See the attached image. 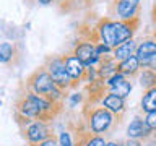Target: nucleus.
Instances as JSON below:
<instances>
[{"label":"nucleus","mask_w":156,"mask_h":146,"mask_svg":"<svg viewBox=\"0 0 156 146\" xmlns=\"http://www.w3.org/2000/svg\"><path fill=\"white\" fill-rule=\"evenodd\" d=\"M153 140H154V141H156V133H154V136H153Z\"/></svg>","instance_id":"c756f323"},{"label":"nucleus","mask_w":156,"mask_h":146,"mask_svg":"<svg viewBox=\"0 0 156 146\" xmlns=\"http://www.w3.org/2000/svg\"><path fill=\"white\" fill-rule=\"evenodd\" d=\"M60 2H63V0H60Z\"/></svg>","instance_id":"473e14b6"},{"label":"nucleus","mask_w":156,"mask_h":146,"mask_svg":"<svg viewBox=\"0 0 156 146\" xmlns=\"http://www.w3.org/2000/svg\"><path fill=\"white\" fill-rule=\"evenodd\" d=\"M140 19H132V21H120V19H101L96 28V34L99 42L109 46L111 49H115L122 42L129 41L136 31Z\"/></svg>","instance_id":"f257e3e1"},{"label":"nucleus","mask_w":156,"mask_h":146,"mask_svg":"<svg viewBox=\"0 0 156 146\" xmlns=\"http://www.w3.org/2000/svg\"><path fill=\"white\" fill-rule=\"evenodd\" d=\"M151 130L148 125L145 123V120H141V119H135V120H132L129 127H127V135H129V138L132 140H146V138H150V135H151Z\"/></svg>","instance_id":"9b49d317"},{"label":"nucleus","mask_w":156,"mask_h":146,"mask_svg":"<svg viewBox=\"0 0 156 146\" xmlns=\"http://www.w3.org/2000/svg\"><path fill=\"white\" fill-rule=\"evenodd\" d=\"M37 2L41 3V5H49V3H52L54 0H37Z\"/></svg>","instance_id":"bb28decb"},{"label":"nucleus","mask_w":156,"mask_h":146,"mask_svg":"<svg viewBox=\"0 0 156 146\" xmlns=\"http://www.w3.org/2000/svg\"><path fill=\"white\" fill-rule=\"evenodd\" d=\"M140 0H115V13L120 21H132L138 18Z\"/></svg>","instance_id":"9d476101"},{"label":"nucleus","mask_w":156,"mask_h":146,"mask_svg":"<svg viewBox=\"0 0 156 146\" xmlns=\"http://www.w3.org/2000/svg\"><path fill=\"white\" fill-rule=\"evenodd\" d=\"M156 54V41H145L136 46L135 49V57L140 62V65L146 67V63L151 57Z\"/></svg>","instance_id":"ddd939ff"},{"label":"nucleus","mask_w":156,"mask_h":146,"mask_svg":"<svg viewBox=\"0 0 156 146\" xmlns=\"http://www.w3.org/2000/svg\"><path fill=\"white\" fill-rule=\"evenodd\" d=\"M58 146H73L68 131H62L60 133V136H58Z\"/></svg>","instance_id":"412c9836"},{"label":"nucleus","mask_w":156,"mask_h":146,"mask_svg":"<svg viewBox=\"0 0 156 146\" xmlns=\"http://www.w3.org/2000/svg\"><path fill=\"white\" fill-rule=\"evenodd\" d=\"M124 146H143V143H141L140 140H132V138H129V140L125 141Z\"/></svg>","instance_id":"393cba45"},{"label":"nucleus","mask_w":156,"mask_h":146,"mask_svg":"<svg viewBox=\"0 0 156 146\" xmlns=\"http://www.w3.org/2000/svg\"><path fill=\"white\" fill-rule=\"evenodd\" d=\"M106 146H124V144H119V143H114V141H111V143H106Z\"/></svg>","instance_id":"c85d7f7f"},{"label":"nucleus","mask_w":156,"mask_h":146,"mask_svg":"<svg viewBox=\"0 0 156 146\" xmlns=\"http://www.w3.org/2000/svg\"><path fill=\"white\" fill-rule=\"evenodd\" d=\"M151 16H153V21L156 23V3L153 5V13H151Z\"/></svg>","instance_id":"cd10ccee"},{"label":"nucleus","mask_w":156,"mask_h":146,"mask_svg":"<svg viewBox=\"0 0 156 146\" xmlns=\"http://www.w3.org/2000/svg\"><path fill=\"white\" fill-rule=\"evenodd\" d=\"M85 2H90V0H85Z\"/></svg>","instance_id":"2f4dec72"},{"label":"nucleus","mask_w":156,"mask_h":146,"mask_svg":"<svg viewBox=\"0 0 156 146\" xmlns=\"http://www.w3.org/2000/svg\"><path fill=\"white\" fill-rule=\"evenodd\" d=\"M145 123L150 127L151 130H156V110H153V112H148V114L145 115Z\"/></svg>","instance_id":"aec40b11"},{"label":"nucleus","mask_w":156,"mask_h":146,"mask_svg":"<svg viewBox=\"0 0 156 146\" xmlns=\"http://www.w3.org/2000/svg\"><path fill=\"white\" fill-rule=\"evenodd\" d=\"M24 136H26L28 143L34 146V144L42 143L44 140L51 138L52 133L46 120H34L24 128Z\"/></svg>","instance_id":"423d86ee"},{"label":"nucleus","mask_w":156,"mask_h":146,"mask_svg":"<svg viewBox=\"0 0 156 146\" xmlns=\"http://www.w3.org/2000/svg\"><path fill=\"white\" fill-rule=\"evenodd\" d=\"M0 107H2V99H0Z\"/></svg>","instance_id":"7c9ffc66"},{"label":"nucleus","mask_w":156,"mask_h":146,"mask_svg":"<svg viewBox=\"0 0 156 146\" xmlns=\"http://www.w3.org/2000/svg\"><path fill=\"white\" fill-rule=\"evenodd\" d=\"M76 146H106V140L101 135H96L90 131V133H83L80 136Z\"/></svg>","instance_id":"f3484780"},{"label":"nucleus","mask_w":156,"mask_h":146,"mask_svg":"<svg viewBox=\"0 0 156 146\" xmlns=\"http://www.w3.org/2000/svg\"><path fill=\"white\" fill-rule=\"evenodd\" d=\"M135 49H136V42L133 39H129V41L122 42L120 46H117L115 49H112V58L115 62L125 60V58L135 55Z\"/></svg>","instance_id":"4468645a"},{"label":"nucleus","mask_w":156,"mask_h":146,"mask_svg":"<svg viewBox=\"0 0 156 146\" xmlns=\"http://www.w3.org/2000/svg\"><path fill=\"white\" fill-rule=\"evenodd\" d=\"M16 49L12 42H0V63H8L15 57Z\"/></svg>","instance_id":"6ab92c4d"},{"label":"nucleus","mask_w":156,"mask_h":146,"mask_svg":"<svg viewBox=\"0 0 156 146\" xmlns=\"http://www.w3.org/2000/svg\"><path fill=\"white\" fill-rule=\"evenodd\" d=\"M44 68H46L47 73L51 75L52 81L55 83V86L60 88L62 91H65V89H68V88L73 86L70 76H68V73L65 70V65H63L62 57H51V58H47L46 67H44Z\"/></svg>","instance_id":"20e7f679"},{"label":"nucleus","mask_w":156,"mask_h":146,"mask_svg":"<svg viewBox=\"0 0 156 146\" xmlns=\"http://www.w3.org/2000/svg\"><path fill=\"white\" fill-rule=\"evenodd\" d=\"M143 146H156V141L154 140H150V141H146Z\"/></svg>","instance_id":"a878e982"},{"label":"nucleus","mask_w":156,"mask_h":146,"mask_svg":"<svg viewBox=\"0 0 156 146\" xmlns=\"http://www.w3.org/2000/svg\"><path fill=\"white\" fill-rule=\"evenodd\" d=\"M101 106L104 107V109L109 110L111 114H117V115H120L122 112L125 110V101H124V97L111 94V92H107L106 96H102Z\"/></svg>","instance_id":"f8f14e48"},{"label":"nucleus","mask_w":156,"mask_h":146,"mask_svg":"<svg viewBox=\"0 0 156 146\" xmlns=\"http://www.w3.org/2000/svg\"><path fill=\"white\" fill-rule=\"evenodd\" d=\"M28 88H29V92L39 94L49 101L55 102V104H60L63 97V91L55 86V83L52 81L51 75L47 73V70L44 67L36 70L28 78Z\"/></svg>","instance_id":"7ed1b4c3"},{"label":"nucleus","mask_w":156,"mask_h":146,"mask_svg":"<svg viewBox=\"0 0 156 146\" xmlns=\"http://www.w3.org/2000/svg\"><path fill=\"white\" fill-rule=\"evenodd\" d=\"M141 110H143L145 114L156 110V88L146 89V92L143 94V97H141Z\"/></svg>","instance_id":"dca6fc26"},{"label":"nucleus","mask_w":156,"mask_h":146,"mask_svg":"<svg viewBox=\"0 0 156 146\" xmlns=\"http://www.w3.org/2000/svg\"><path fill=\"white\" fill-rule=\"evenodd\" d=\"M146 68H150V70L156 71V54L148 60V63H146Z\"/></svg>","instance_id":"b1692460"},{"label":"nucleus","mask_w":156,"mask_h":146,"mask_svg":"<svg viewBox=\"0 0 156 146\" xmlns=\"http://www.w3.org/2000/svg\"><path fill=\"white\" fill-rule=\"evenodd\" d=\"M62 60H63V65H65V70L70 76V80L73 85L80 83L85 80V75H86V67L78 60V58L72 54H67V55H62Z\"/></svg>","instance_id":"6e6552de"},{"label":"nucleus","mask_w":156,"mask_h":146,"mask_svg":"<svg viewBox=\"0 0 156 146\" xmlns=\"http://www.w3.org/2000/svg\"><path fill=\"white\" fill-rule=\"evenodd\" d=\"M78 102H81V94H80V92H75V94L70 96V106L75 107Z\"/></svg>","instance_id":"5701e85b"},{"label":"nucleus","mask_w":156,"mask_h":146,"mask_svg":"<svg viewBox=\"0 0 156 146\" xmlns=\"http://www.w3.org/2000/svg\"><path fill=\"white\" fill-rule=\"evenodd\" d=\"M140 62L136 60L135 55H132L129 58H125V60H120L117 62V73H120V75L124 76H133L136 73L140 71Z\"/></svg>","instance_id":"2eb2a0df"},{"label":"nucleus","mask_w":156,"mask_h":146,"mask_svg":"<svg viewBox=\"0 0 156 146\" xmlns=\"http://www.w3.org/2000/svg\"><path fill=\"white\" fill-rule=\"evenodd\" d=\"M114 123V114H111L104 107H96L88 114V128L96 135H101L107 131Z\"/></svg>","instance_id":"39448f33"},{"label":"nucleus","mask_w":156,"mask_h":146,"mask_svg":"<svg viewBox=\"0 0 156 146\" xmlns=\"http://www.w3.org/2000/svg\"><path fill=\"white\" fill-rule=\"evenodd\" d=\"M18 114L26 120L36 119V120H49L55 117L58 110V104L46 99V97L34 94V92H26L16 104Z\"/></svg>","instance_id":"f03ea898"},{"label":"nucleus","mask_w":156,"mask_h":146,"mask_svg":"<svg viewBox=\"0 0 156 146\" xmlns=\"http://www.w3.org/2000/svg\"><path fill=\"white\" fill-rule=\"evenodd\" d=\"M104 85H106L107 89H109L111 94L124 97V99L130 94V91H132V83L127 80L124 75H120V73H114L112 76H109L104 81Z\"/></svg>","instance_id":"1a4fd4ad"},{"label":"nucleus","mask_w":156,"mask_h":146,"mask_svg":"<svg viewBox=\"0 0 156 146\" xmlns=\"http://www.w3.org/2000/svg\"><path fill=\"white\" fill-rule=\"evenodd\" d=\"M73 55H75L86 68L88 67H94L96 63L101 60V57L98 55V52H96L94 42H90V41L78 44V46L73 49Z\"/></svg>","instance_id":"0eeeda50"},{"label":"nucleus","mask_w":156,"mask_h":146,"mask_svg":"<svg viewBox=\"0 0 156 146\" xmlns=\"http://www.w3.org/2000/svg\"><path fill=\"white\" fill-rule=\"evenodd\" d=\"M140 85L143 86L145 89L156 88V71L150 70V68H145V70L140 73Z\"/></svg>","instance_id":"a211bd4d"},{"label":"nucleus","mask_w":156,"mask_h":146,"mask_svg":"<svg viewBox=\"0 0 156 146\" xmlns=\"http://www.w3.org/2000/svg\"><path fill=\"white\" fill-rule=\"evenodd\" d=\"M34 146H58V141L54 138V136H51V138H47V140H44L42 143H39V144H34Z\"/></svg>","instance_id":"4be33fe9"}]
</instances>
